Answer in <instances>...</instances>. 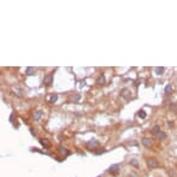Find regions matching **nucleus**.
I'll list each match as a JSON object with an SVG mask.
<instances>
[{"label":"nucleus","mask_w":177,"mask_h":177,"mask_svg":"<svg viewBox=\"0 0 177 177\" xmlns=\"http://www.w3.org/2000/svg\"><path fill=\"white\" fill-rule=\"evenodd\" d=\"M137 116H139L140 118H142V119H145L147 114H146V112H145V110H140V111H139V113H137Z\"/></svg>","instance_id":"obj_17"},{"label":"nucleus","mask_w":177,"mask_h":177,"mask_svg":"<svg viewBox=\"0 0 177 177\" xmlns=\"http://www.w3.org/2000/svg\"><path fill=\"white\" fill-rule=\"evenodd\" d=\"M97 146H99V142H98L97 140H93V141H90V142H88V144H87V147H88V148H90V147H92V149H93L94 147H97Z\"/></svg>","instance_id":"obj_13"},{"label":"nucleus","mask_w":177,"mask_h":177,"mask_svg":"<svg viewBox=\"0 0 177 177\" xmlns=\"http://www.w3.org/2000/svg\"><path fill=\"white\" fill-rule=\"evenodd\" d=\"M167 124H169V125H170V127H174V123L171 122V121H170V123H167Z\"/></svg>","instance_id":"obj_22"},{"label":"nucleus","mask_w":177,"mask_h":177,"mask_svg":"<svg viewBox=\"0 0 177 177\" xmlns=\"http://www.w3.org/2000/svg\"><path fill=\"white\" fill-rule=\"evenodd\" d=\"M119 169H121L119 164H112V165L110 166V169H109V172H110L111 175H118Z\"/></svg>","instance_id":"obj_5"},{"label":"nucleus","mask_w":177,"mask_h":177,"mask_svg":"<svg viewBox=\"0 0 177 177\" xmlns=\"http://www.w3.org/2000/svg\"><path fill=\"white\" fill-rule=\"evenodd\" d=\"M105 82H106V78H105V75H100L99 78L97 80V83H98L99 86H104V84H105Z\"/></svg>","instance_id":"obj_11"},{"label":"nucleus","mask_w":177,"mask_h":177,"mask_svg":"<svg viewBox=\"0 0 177 177\" xmlns=\"http://www.w3.org/2000/svg\"><path fill=\"white\" fill-rule=\"evenodd\" d=\"M40 144L42 145L44 148H50V147H51V142H50L48 139H41V140H40Z\"/></svg>","instance_id":"obj_8"},{"label":"nucleus","mask_w":177,"mask_h":177,"mask_svg":"<svg viewBox=\"0 0 177 177\" xmlns=\"http://www.w3.org/2000/svg\"><path fill=\"white\" fill-rule=\"evenodd\" d=\"M155 74L158 75V76H162V75H164V72H165V67H158L154 69Z\"/></svg>","instance_id":"obj_9"},{"label":"nucleus","mask_w":177,"mask_h":177,"mask_svg":"<svg viewBox=\"0 0 177 177\" xmlns=\"http://www.w3.org/2000/svg\"><path fill=\"white\" fill-rule=\"evenodd\" d=\"M42 117V111H36V112H34V121H40V118Z\"/></svg>","instance_id":"obj_12"},{"label":"nucleus","mask_w":177,"mask_h":177,"mask_svg":"<svg viewBox=\"0 0 177 177\" xmlns=\"http://www.w3.org/2000/svg\"><path fill=\"white\" fill-rule=\"evenodd\" d=\"M170 110L177 111V104H171V105H170Z\"/></svg>","instance_id":"obj_21"},{"label":"nucleus","mask_w":177,"mask_h":177,"mask_svg":"<svg viewBox=\"0 0 177 177\" xmlns=\"http://www.w3.org/2000/svg\"><path fill=\"white\" fill-rule=\"evenodd\" d=\"M166 174L169 177H177V170H175L174 167H167L166 169Z\"/></svg>","instance_id":"obj_7"},{"label":"nucleus","mask_w":177,"mask_h":177,"mask_svg":"<svg viewBox=\"0 0 177 177\" xmlns=\"http://www.w3.org/2000/svg\"><path fill=\"white\" fill-rule=\"evenodd\" d=\"M159 132H160V127H159V125H154V127L152 128V133L154 134V135L155 134H158Z\"/></svg>","instance_id":"obj_19"},{"label":"nucleus","mask_w":177,"mask_h":177,"mask_svg":"<svg viewBox=\"0 0 177 177\" xmlns=\"http://www.w3.org/2000/svg\"><path fill=\"white\" fill-rule=\"evenodd\" d=\"M174 89H172V86L171 84H167L165 87V94H172Z\"/></svg>","instance_id":"obj_15"},{"label":"nucleus","mask_w":177,"mask_h":177,"mask_svg":"<svg viewBox=\"0 0 177 177\" xmlns=\"http://www.w3.org/2000/svg\"><path fill=\"white\" fill-rule=\"evenodd\" d=\"M53 83V74H48V75H46L44 78V84L46 87H50L51 84Z\"/></svg>","instance_id":"obj_4"},{"label":"nucleus","mask_w":177,"mask_h":177,"mask_svg":"<svg viewBox=\"0 0 177 177\" xmlns=\"http://www.w3.org/2000/svg\"><path fill=\"white\" fill-rule=\"evenodd\" d=\"M141 145L146 147V148H151L152 146H153V140L151 139V137H147V136H144L142 139H141Z\"/></svg>","instance_id":"obj_3"},{"label":"nucleus","mask_w":177,"mask_h":177,"mask_svg":"<svg viewBox=\"0 0 177 177\" xmlns=\"http://www.w3.org/2000/svg\"><path fill=\"white\" fill-rule=\"evenodd\" d=\"M80 99H81V95H80V94H75V95L71 98V101H72V102H78Z\"/></svg>","instance_id":"obj_16"},{"label":"nucleus","mask_w":177,"mask_h":177,"mask_svg":"<svg viewBox=\"0 0 177 177\" xmlns=\"http://www.w3.org/2000/svg\"><path fill=\"white\" fill-rule=\"evenodd\" d=\"M146 164L148 166V169H151V170H155V169H159V167H160V162H159V159H157L155 157L147 158Z\"/></svg>","instance_id":"obj_1"},{"label":"nucleus","mask_w":177,"mask_h":177,"mask_svg":"<svg viewBox=\"0 0 177 177\" xmlns=\"http://www.w3.org/2000/svg\"><path fill=\"white\" fill-rule=\"evenodd\" d=\"M58 149H59V153H62V154H63V153H65L67 155V154H70V152L67 151V148H64V147H59Z\"/></svg>","instance_id":"obj_18"},{"label":"nucleus","mask_w":177,"mask_h":177,"mask_svg":"<svg viewBox=\"0 0 177 177\" xmlns=\"http://www.w3.org/2000/svg\"><path fill=\"white\" fill-rule=\"evenodd\" d=\"M34 72H35V69H34L33 67H27V70H25V74H27L28 76H32V75H34Z\"/></svg>","instance_id":"obj_14"},{"label":"nucleus","mask_w":177,"mask_h":177,"mask_svg":"<svg viewBox=\"0 0 177 177\" xmlns=\"http://www.w3.org/2000/svg\"><path fill=\"white\" fill-rule=\"evenodd\" d=\"M98 177H101V176H98Z\"/></svg>","instance_id":"obj_23"},{"label":"nucleus","mask_w":177,"mask_h":177,"mask_svg":"<svg viewBox=\"0 0 177 177\" xmlns=\"http://www.w3.org/2000/svg\"><path fill=\"white\" fill-rule=\"evenodd\" d=\"M57 100H58V95H52V98H51V100H50V102L51 104H54V102H57Z\"/></svg>","instance_id":"obj_20"},{"label":"nucleus","mask_w":177,"mask_h":177,"mask_svg":"<svg viewBox=\"0 0 177 177\" xmlns=\"http://www.w3.org/2000/svg\"><path fill=\"white\" fill-rule=\"evenodd\" d=\"M166 137H167V135H166L165 132H159L158 134H155V139L158 140V141H164V140H166Z\"/></svg>","instance_id":"obj_6"},{"label":"nucleus","mask_w":177,"mask_h":177,"mask_svg":"<svg viewBox=\"0 0 177 177\" xmlns=\"http://www.w3.org/2000/svg\"><path fill=\"white\" fill-rule=\"evenodd\" d=\"M121 98H123L124 100L132 99V92H130V89L127 88V87L121 89Z\"/></svg>","instance_id":"obj_2"},{"label":"nucleus","mask_w":177,"mask_h":177,"mask_svg":"<svg viewBox=\"0 0 177 177\" xmlns=\"http://www.w3.org/2000/svg\"><path fill=\"white\" fill-rule=\"evenodd\" d=\"M129 164L132 166H134L135 169H139L140 167V163H139V160L137 159H135V158H133V159H130L129 160Z\"/></svg>","instance_id":"obj_10"}]
</instances>
